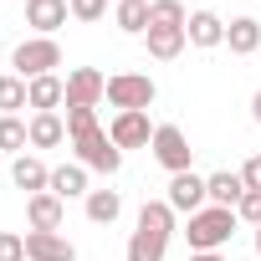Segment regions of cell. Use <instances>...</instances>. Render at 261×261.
<instances>
[{
    "mask_svg": "<svg viewBox=\"0 0 261 261\" xmlns=\"http://www.w3.org/2000/svg\"><path fill=\"white\" fill-rule=\"evenodd\" d=\"M11 67H16V77H26V82L51 77V67H62V46H57V36H31V41H21L16 57H11Z\"/></svg>",
    "mask_w": 261,
    "mask_h": 261,
    "instance_id": "cell-5",
    "label": "cell"
},
{
    "mask_svg": "<svg viewBox=\"0 0 261 261\" xmlns=\"http://www.w3.org/2000/svg\"><path fill=\"white\" fill-rule=\"evenodd\" d=\"M0 261H26V236L0 230Z\"/></svg>",
    "mask_w": 261,
    "mask_h": 261,
    "instance_id": "cell-26",
    "label": "cell"
},
{
    "mask_svg": "<svg viewBox=\"0 0 261 261\" xmlns=\"http://www.w3.org/2000/svg\"><path fill=\"white\" fill-rule=\"evenodd\" d=\"M26 261H77V246L57 230H26Z\"/></svg>",
    "mask_w": 261,
    "mask_h": 261,
    "instance_id": "cell-10",
    "label": "cell"
},
{
    "mask_svg": "<svg viewBox=\"0 0 261 261\" xmlns=\"http://www.w3.org/2000/svg\"><path fill=\"white\" fill-rule=\"evenodd\" d=\"M16 108H31L26 77H0V118H16Z\"/></svg>",
    "mask_w": 261,
    "mask_h": 261,
    "instance_id": "cell-23",
    "label": "cell"
},
{
    "mask_svg": "<svg viewBox=\"0 0 261 261\" xmlns=\"http://www.w3.org/2000/svg\"><path fill=\"white\" fill-rule=\"evenodd\" d=\"M67 16H72V0H31V6H26V26H36L41 36H51L57 26H67Z\"/></svg>",
    "mask_w": 261,
    "mask_h": 261,
    "instance_id": "cell-12",
    "label": "cell"
},
{
    "mask_svg": "<svg viewBox=\"0 0 261 261\" xmlns=\"http://www.w3.org/2000/svg\"><path fill=\"white\" fill-rule=\"evenodd\" d=\"M118 31H128V36H144L149 31V6L144 0H118Z\"/></svg>",
    "mask_w": 261,
    "mask_h": 261,
    "instance_id": "cell-24",
    "label": "cell"
},
{
    "mask_svg": "<svg viewBox=\"0 0 261 261\" xmlns=\"http://www.w3.org/2000/svg\"><path fill=\"white\" fill-rule=\"evenodd\" d=\"M174 236V210L169 200H149L139 210V230L128 241V261H164V246Z\"/></svg>",
    "mask_w": 261,
    "mask_h": 261,
    "instance_id": "cell-2",
    "label": "cell"
},
{
    "mask_svg": "<svg viewBox=\"0 0 261 261\" xmlns=\"http://www.w3.org/2000/svg\"><path fill=\"white\" fill-rule=\"evenodd\" d=\"M205 190H210V205L236 210V205H241V195H246V179H241V174H230V169H220V174H210V179H205Z\"/></svg>",
    "mask_w": 261,
    "mask_h": 261,
    "instance_id": "cell-17",
    "label": "cell"
},
{
    "mask_svg": "<svg viewBox=\"0 0 261 261\" xmlns=\"http://www.w3.org/2000/svg\"><path fill=\"white\" fill-rule=\"evenodd\" d=\"M225 46H230L236 57H251V51L261 46V21H251V16H236V21L225 26Z\"/></svg>",
    "mask_w": 261,
    "mask_h": 261,
    "instance_id": "cell-15",
    "label": "cell"
},
{
    "mask_svg": "<svg viewBox=\"0 0 261 261\" xmlns=\"http://www.w3.org/2000/svg\"><path fill=\"white\" fill-rule=\"evenodd\" d=\"M31 144V128L21 118H0V154H21Z\"/></svg>",
    "mask_w": 261,
    "mask_h": 261,
    "instance_id": "cell-25",
    "label": "cell"
},
{
    "mask_svg": "<svg viewBox=\"0 0 261 261\" xmlns=\"http://www.w3.org/2000/svg\"><path fill=\"white\" fill-rule=\"evenodd\" d=\"M236 220H251V225H261V190H246V195H241V205H236Z\"/></svg>",
    "mask_w": 261,
    "mask_h": 261,
    "instance_id": "cell-27",
    "label": "cell"
},
{
    "mask_svg": "<svg viewBox=\"0 0 261 261\" xmlns=\"http://www.w3.org/2000/svg\"><path fill=\"white\" fill-rule=\"evenodd\" d=\"M159 26H169V31H185L190 26V16H185L179 0H149V31H159Z\"/></svg>",
    "mask_w": 261,
    "mask_h": 261,
    "instance_id": "cell-22",
    "label": "cell"
},
{
    "mask_svg": "<svg viewBox=\"0 0 261 261\" xmlns=\"http://www.w3.org/2000/svg\"><path fill=\"white\" fill-rule=\"evenodd\" d=\"M251 118H256V123H261V92H256V97H251Z\"/></svg>",
    "mask_w": 261,
    "mask_h": 261,
    "instance_id": "cell-31",
    "label": "cell"
},
{
    "mask_svg": "<svg viewBox=\"0 0 261 261\" xmlns=\"http://www.w3.org/2000/svg\"><path fill=\"white\" fill-rule=\"evenodd\" d=\"M154 97H159V87H154V77H144V72H118V77H108V102H113L118 113H149Z\"/></svg>",
    "mask_w": 261,
    "mask_h": 261,
    "instance_id": "cell-4",
    "label": "cell"
},
{
    "mask_svg": "<svg viewBox=\"0 0 261 261\" xmlns=\"http://www.w3.org/2000/svg\"><path fill=\"white\" fill-rule=\"evenodd\" d=\"M67 134L77 144V164H87L97 174H118L123 169V149L97 128V113L92 108H67Z\"/></svg>",
    "mask_w": 261,
    "mask_h": 261,
    "instance_id": "cell-1",
    "label": "cell"
},
{
    "mask_svg": "<svg viewBox=\"0 0 261 261\" xmlns=\"http://www.w3.org/2000/svg\"><path fill=\"white\" fill-rule=\"evenodd\" d=\"M185 36H190V46H225V21L215 16V11H195L190 16V26H185Z\"/></svg>",
    "mask_w": 261,
    "mask_h": 261,
    "instance_id": "cell-13",
    "label": "cell"
},
{
    "mask_svg": "<svg viewBox=\"0 0 261 261\" xmlns=\"http://www.w3.org/2000/svg\"><path fill=\"white\" fill-rule=\"evenodd\" d=\"M26 128H31V149H57V144L67 139V123H62L57 113H36Z\"/></svg>",
    "mask_w": 261,
    "mask_h": 261,
    "instance_id": "cell-19",
    "label": "cell"
},
{
    "mask_svg": "<svg viewBox=\"0 0 261 261\" xmlns=\"http://www.w3.org/2000/svg\"><path fill=\"white\" fill-rule=\"evenodd\" d=\"M154 159L169 169V174H185L190 169V159H195V149H190V139H185V128H174V123H159L154 128Z\"/></svg>",
    "mask_w": 261,
    "mask_h": 261,
    "instance_id": "cell-6",
    "label": "cell"
},
{
    "mask_svg": "<svg viewBox=\"0 0 261 261\" xmlns=\"http://www.w3.org/2000/svg\"><path fill=\"white\" fill-rule=\"evenodd\" d=\"M241 179H246V190H261V154H256V159H246Z\"/></svg>",
    "mask_w": 261,
    "mask_h": 261,
    "instance_id": "cell-29",
    "label": "cell"
},
{
    "mask_svg": "<svg viewBox=\"0 0 261 261\" xmlns=\"http://www.w3.org/2000/svg\"><path fill=\"white\" fill-rule=\"evenodd\" d=\"M169 210L174 215H200L205 210V200H210V190H205V179L195 174V169H185V174H169Z\"/></svg>",
    "mask_w": 261,
    "mask_h": 261,
    "instance_id": "cell-7",
    "label": "cell"
},
{
    "mask_svg": "<svg viewBox=\"0 0 261 261\" xmlns=\"http://www.w3.org/2000/svg\"><path fill=\"white\" fill-rule=\"evenodd\" d=\"M256 261H261V225H256Z\"/></svg>",
    "mask_w": 261,
    "mask_h": 261,
    "instance_id": "cell-32",
    "label": "cell"
},
{
    "mask_svg": "<svg viewBox=\"0 0 261 261\" xmlns=\"http://www.w3.org/2000/svg\"><path fill=\"white\" fill-rule=\"evenodd\" d=\"M11 179H16V190H26V195L51 190V169H46L41 159H31V154H21V159L11 164Z\"/></svg>",
    "mask_w": 261,
    "mask_h": 261,
    "instance_id": "cell-14",
    "label": "cell"
},
{
    "mask_svg": "<svg viewBox=\"0 0 261 261\" xmlns=\"http://www.w3.org/2000/svg\"><path fill=\"white\" fill-rule=\"evenodd\" d=\"M144 6H149V0H144Z\"/></svg>",
    "mask_w": 261,
    "mask_h": 261,
    "instance_id": "cell-34",
    "label": "cell"
},
{
    "mask_svg": "<svg viewBox=\"0 0 261 261\" xmlns=\"http://www.w3.org/2000/svg\"><path fill=\"white\" fill-rule=\"evenodd\" d=\"M26 87H31V108H36V113H57V108L67 102V82H62L57 72H51V77H36V82H26Z\"/></svg>",
    "mask_w": 261,
    "mask_h": 261,
    "instance_id": "cell-16",
    "label": "cell"
},
{
    "mask_svg": "<svg viewBox=\"0 0 261 261\" xmlns=\"http://www.w3.org/2000/svg\"><path fill=\"white\" fill-rule=\"evenodd\" d=\"M62 205H67V200H57L51 190L31 195V200H26V220H31V230H62V215H67Z\"/></svg>",
    "mask_w": 261,
    "mask_h": 261,
    "instance_id": "cell-11",
    "label": "cell"
},
{
    "mask_svg": "<svg viewBox=\"0 0 261 261\" xmlns=\"http://www.w3.org/2000/svg\"><path fill=\"white\" fill-rule=\"evenodd\" d=\"M108 139L118 149H144V144H154V123H149V113H118Z\"/></svg>",
    "mask_w": 261,
    "mask_h": 261,
    "instance_id": "cell-9",
    "label": "cell"
},
{
    "mask_svg": "<svg viewBox=\"0 0 261 261\" xmlns=\"http://www.w3.org/2000/svg\"><path fill=\"white\" fill-rule=\"evenodd\" d=\"M26 6H31V0H26Z\"/></svg>",
    "mask_w": 261,
    "mask_h": 261,
    "instance_id": "cell-33",
    "label": "cell"
},
{
    "mask_svg": "<svg viewBox=\"0 0 261 261\" xmlns=\"http://www.w3.org/2000/svg\"><path fill=\"white\" fill-rule=\"evenodd\" d=\"M108 97V77L97 67H72L67 72V108H97Z\"/></svg>",
    "mask_w": 261,
    "mask_h": 261,
    "instance_id": "cell-8",
    "label": "cell"
},
{
    "mask_svg": "<svg viewBox=\"0 0 261 261\" xmlns=\"http://www.w3.org/2000/svg\"><path fill=\"white\" fill-rule=\"evenodd\" d=\"M144 41H149V57L154 62H174L179 51H185V31H169V26H159V31H144Z\"/></svg>",
    "mask_w": 261,
    "mask_h": 261,
    "instance_id": "cell-20",
    "label": "cell"
},
{
    "mask_svg": "<svg viewBox=\"0 0 261 261\" xmlns=\"http://www.w3.org/2000/svg\"><path fill=\"white\" fill-rule=\"evenodd\" d=\"M190 261H225V256H220V251H195Z\"/></svg>",
    "mask_w": 261,
    "mask_h": 261,
    "instance_id": "cell-30",
    "label": "cell"
},
{
    "mask_svg": "<svg viewBox=\"0 0 261 261\" xmlns=\"http://www.w3.org/2000/svg\"><path fill=\"white\" fill-rule=\"evenodd\" d=\"M72 16L77 21H102L108 16V0H72Z\"/></svg>",
    "mask_w": 261,
    "mask_h": 261,
    "instance_id": "cell-28",
    "label": "cell"
},
{
    "mask_svg": "<svg viewBox=\"0 0 261 261\" xmlns=\"http://www.w3.org/2000/svg\"><path fill=\"white\" fill-rule=\"evenodd\" d=\"M118 215H123L118 190H87V220H92V225H113Z\"/></svg>",
    "mask_w": 261,
    "mask_h": 261,
    "instance_id": "cell-21",
    "label": "cell"
},
{
    "mask_svg": "<svg viewBox=\"0 0 261 261\" xmlns=\"http://www.w3.org/2000/svg\"><path fill=\"white\" fill-rule=\"evenodd\" d=\"M230 236H236V210L225 205H205L200 215H190V230H185L190 251H220Z\"/></svg>",
    "mask_w": 261,
    "mask_h": 261,
    "instance_id": "cell-3",
    "label": "cell"
},
{
    "mask_svg": "<svg viewBox=\"0 0 261 261\" xmlns=\"http://www.w3.org/2000/svg\"><path fill=\"white\" fill-rule=\"evenodd\" d=\"M51 195H57V200L87 195V164H62V169H51Z\"/></svg>",
    "mask_w": 261,
    "mask_h": 261,
    "instance_id": "cell-18",
    "label": "cell"
}]
</instances>
